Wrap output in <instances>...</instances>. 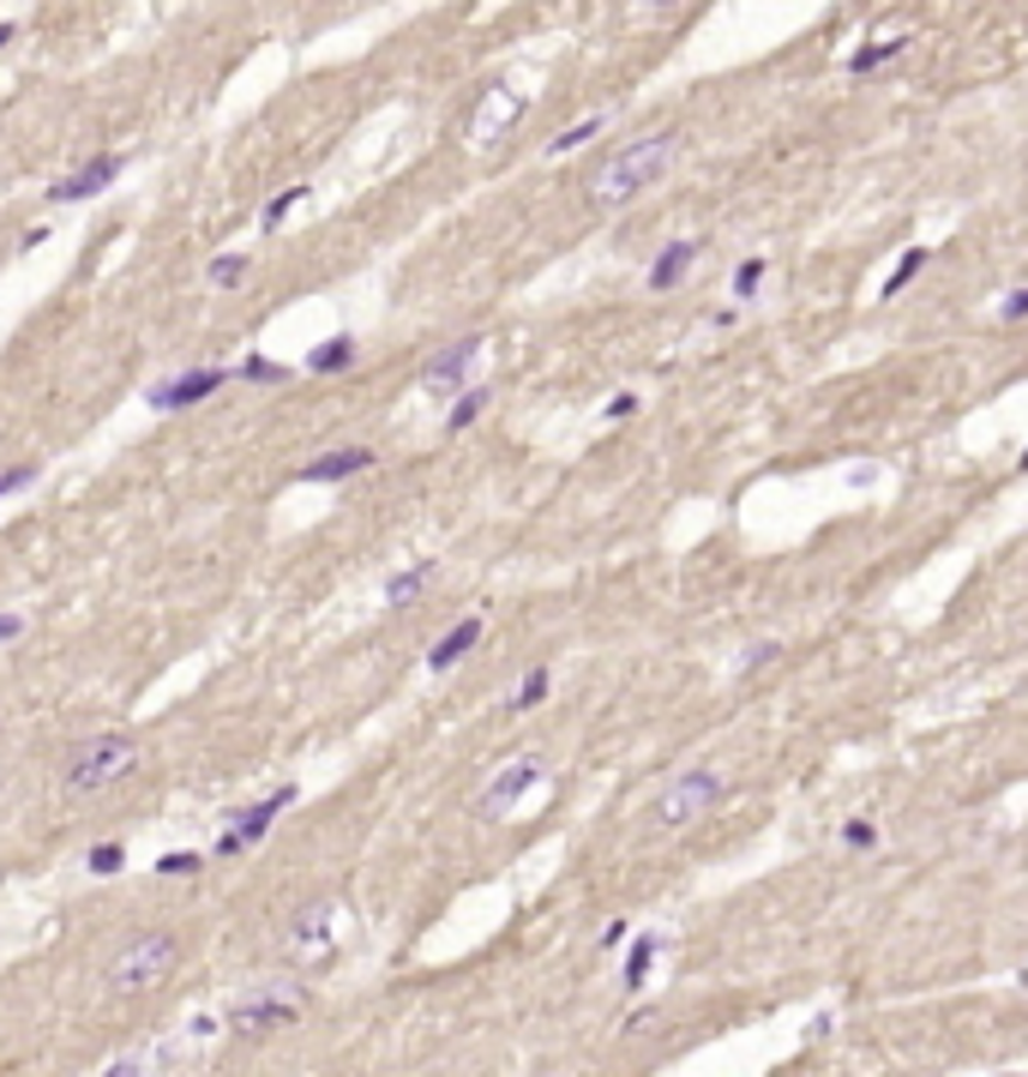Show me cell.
I'll return each mask as SVG.
<instances>
[{"label":"cell","instance_id":"cell-1","mask_svg":"<svg viewBox=\"0 0 1028 1077\" xmlns=\"http://www.w3.org/2000/svg\"><path fill=\"white\" fill-rule=\"evenodd\" d=\"M674 151H679V133H644V139H632V145H620L596 175H589V205H601V211L632 205L644 187H655L667 175Z\"/></svg>","mask_w":1028,"mask_h":1077},{"label":"cell","instance_id":"cell-2","mask_svg":"<svg viewBox=\"0 0 1028 1077\" xmlns=\"http://www.w3.org/2000/svg\"><path fill=\"white\" fill-rule=\"evenodd\" d=\"M133 765H139L133 735H102V740H85V747L67 759V794H97V789L121 783V777L133 771Z\"/></svg>","mask_w":1028,"mask_h":1077},{"label":"cell","instance_id":"cell-3","mask_svg":"<svg viewBox=\"0 0 1028 1077\" xmlns=\"http://www.w3.org/2000/svg\"><path fill=\"white\" fill-rule=\"evenodd\" d=\"M722 771H710V765H698V771H686V777H674L662 794H655V825L662 831H686V825H698L704 813H710L716 801H722Z\"/></svg>","mask_w":1028,"mask_h":1077},{"label":"cell","instance_id":"cell-4","mask_svg":"<svg viewBox=\"0 0 1028 1077\" xmlns=\"http://www.w3.org/2000/svg\"><path fill=\"white\" fill-rule=\"evenodd\" d=\"M175 957H181L175 933H145V939H133L121 957H114L109 987H114V993H145V987H157L175 969Z\"/></svg>","mask_w":1028,"mask_h":1077},{"label":"cell","instance_id":"cell-5","mask_svg":"<svg viewBox=\"0 0 1028 1077\" xmlns=\"http://www.w3.org/2000/svg\"><path fill=\"white\" fill-rule=\"evenodd\" d=\"M548 783V765L542 759H535V752H523V759H511L506 765V771H499L494 777V783H487L482 789V813H494V818H506L511 813V806H523V801H530V794L535 789H542Z\"/></svg>","mask_w":1028,"mask_h":1077},{"label":"cell","instance_id":"cell-6","mask_svg":"<svg viewBox=\"0 0 1028 1077\" xmlns=\"http://www.w3.org/2000/svg\"><path fill=\"white\" fill-rule=\"evenodd\" d=\"M295 801H301V789H295V783H289V789H272V794H265V801H253L247 813H241L235 825L223 831V843H217V855H241V849H253V843H259L265 831H272V825H277L283 813H289Z\"/></svg>","mask_w":1028,"mask_h":1077},{"label":"cell","instance_id":"cell-7","mask_svg":"<svg viewBox=\"0 0 1028 1077\" xmlns=\"http://www.w3.org/2000/svg\"><path fill=\"white\" fill-rule=\"evenodd\" d=\"M295 1018H301V987H289V993H253V999H241V1005L229 1011V1030H235V1035H265V1030L295 1023Z\"/></svg>","mask_w":1028,"mask_h":1077},{"label":"cell","instance_id":"cell-8","mask_svg":"<svg viewBox=\"0 0 1028 1077\" xmlns=\"http://www.w3.org/2000/svg\"><path fill=\"white\" fill-rule=\"evenodd\" d=\"M523 114V91L518 85H487L482 109L469 114V145H499L511 133V121Z\"/></svg>","mask_w":1028,"mask_h":1077},{"label":"cell","instance_id":"cell-9","mask_svg":"<svg viewBox=\"0 0 1028 1077\" xmlns=\"http://www.w3.org/2000/svg\"><path fill=\"white\" fill-rule=\"evenodd\" d=\"M229 380H235V367H199V374H181V380H163V386H151L145 404L163 409V416H169V409H192V404H205V397H211L217 386H229Z\"/></svg>","mask_w":1028,"mask_h":1077},{"label":"cell","instance_id":"cell-10","mask_svg":"<svg viewBox=\"0 0 1028 1077\" xmlns=\"http://www.w3.org/2000/svg\"><path fill=\"white\" fill-rule=\"evenodd\" d=\"M331 952H338V909L313 903L289 927V957H295V964H319V957H331Z\"/></svg>","mask_w":1028,"mask_h":1077},{"label":"cell","instance_id":"cell-11","mask_svg":"<svg viewBox=\"0 0 1028 1077\" xmlns=\"http://www.w3.org/2000/svg\"><path fill=\"white\" fill-rule=\"evenodd\" d=\"M482 350H487V338H482V331H469V338H457L452 350H440L428 367H421V386H428V392H457V386H464V380H469V367L482 362Z\"/></svg>","mask_w":1028,"mask_h":1077},{"label":"cell","instance_id":"cell-12","mask_svg":"<svg viewBox=\"0 0 1028 1077\" xmlns=\"http://www.w3.org/2000/svg\"><path fill=\"white\" fill-rule=\"evenodd\" d=\"M114 175H121V157H97V163H85V169H73L67 182L48 187V205H79V199H97L102 187H114Z\"/></svg>","mask_w":1028,"mask_h":1077},{"label":"cell","instance_id":"cell-13","mask_svg":"<svg viewBox=\"0 0 1028 1077\" xmlns=\"http://www.w3.org/2000/svg\"><path fill=\"white\" fill-rule=\"evenodd\" d=\"M475 645H482V614H469V620H457V626H452V633H445V638H440V645H433V650H428V669H433V674H445V669H457V662H464V657H469V650H475Z\"/></svg>","mask_w":1028,"mask_h":1077},{"label":"cell","instance_id":"cell-14","mask_svg":"<svg viewBox=\"0 0 1028 1077\" xmlns=\"http://www.w3.org/2000/svg\"><path fill=\"white\" fill-rule=\"evenodd\" d=\"M355 470H374V446H343V452H325L301 470V482H343Z\"/></svg>","mask_w":1028,"mask_h":1077},{"label":"cell","instance_id":"cell-15","mask_svg":"<svg viewBox=\"0 0 1028 1077\" xmlns=\"http://www.w3.org/2000/svg\"><path fill=\"white\" fill-rule=\"evenodd\" d=\"M692 260H698V241H667V248L655 253V265H650V289H655V295L674 289L679 277L692 272Z\"/></svg>","mask_w":1028,"mask_h":1077},{"label":"cell","instance_id":"cell-16","mask_svg":"<svg viewBox=\"0 0 1028 1077\" xmlns=\"http://www.w3.org/2000/svg\"><path fill=\"white\" fill-rule=\"evenodd\" d=\"M355 362V338H325L307 350V374H343Z\"/></svg>","mask_w":1028,"mask_h":1077},{"label":"cell","instance_id":"cell-17","mask_svg":"<svg viewBox=\"0 0 1028 1077\" xmlns=\"http://www.w3.org/2000/svg\"><path fill=\"white\" fill-rule=\"evenodd\" d=\"M428 584H433V560H416V567H404L391 584H385V608H404V602L416 596V590H428Z\"/></svg>","mask_w":1028,"mask_h":1077},{"label":"cell","instance_id":"cell-18","mask_svg":"<svg viewBox=\"0 0 1028 1077\" xmlns=\"http://www.w3.org/2000/svg\"><path fill=\"white\" fill-rule=\"evenodd\" d=\"M655 952H662V939H655V933H644V939H638L632 945V957H626V993H638V987H644L650 981V969H655Z\"/></svg>","mask_w":1028,"mask_h":1077},{"label":"cell","instance_id":"cell-19","mask_svg":"<svg viewBox=\"0 0 1028 1077\" xmlns=\"http://www.w3.org/2000/svg\"><path fill=\"white\" fill-rule=\"evenodd\" d=\"M903 48H908V36H878V43H866V48L848 55V73H872V67H884V61H896Z\"/></svg>","mask_w":1028,"mask_h":1077},{"label":"cell","instance_id":"cell-20","mask_svg":"<svg viewBox=\"0 0 1028 1077\" xmlns=\"http://www.w3.org/2000/svg\"><path fill=\"white\" fill-rule=\"evenodd\" d=\"M482 409H487V386H469V392H457V404H452V416H445V428H452V433L475 428V421H482Z\"/></svg>","mask_w":1028,"mask_h":1077},{"label":"cell","instance_id":"cell-21","mask_svg":"<svg viewBox=\"0 0 1028 1077\" xmlns=\"http://www.w3.org/2000/svg\"><path fill=\"white\" fill-rule=\"evenodd\" d=\"M235 374L247 380V386H283V380H289V367H283V362H272V355H241V367H235Z\"/></svg>","mask_w":1028,"mask_h":1077},{"label":"cell","instance_id":"cell-22","mask_svg":"<svg viewBox=\"0 0 1028 1077\" xmlns=\"http://www.w3.org/2000/svg\"><path fill=\"white\" fill-rule=\"evenodd\" d=\"M601 127H608V121H601V114H589V121H577V127H565V133H554V139H548V157H565V151H577V145H589V139H596V133H601Z\"/></svg>","mask_w":1028,"mask_h":1077},{"label":"cell","instance_id":"cell-23","mask_svg":"<svg viewBox=\"0 0 1028 1077\" xmlns=\"http://www.w3.org/2000/svg\"><path fill=\"white\" fill-rule=\"evenodd\" d=\"M920 265H927V248H908L903 260H896V272L884 277V301H891V295H903L908 284H915V272H920Z\"/></svg>","mask_w":1028,"mask_h":1077},{"label":"cell","instance_id":"cell-24","mask_svg":"<svg viewBox=\"0 0 1028 1077\" xmlns=\"http://www.w3.org/2000/svg\"><path fill=\"white\" fill-rule=\"evenodd\" d=\"M548 686H554V674H548V669H530V674H523V686L511 692V711H535V704L548 699Z\"/></svg>","mask_w":1028,"mask_h":1077},{"label":"cell","instance_id":"cell-25","mask_svg":"<svg viewBox=\"0 0 1028 1077\" xmlns=\"http://www.w3.org/2000/svg\"><path fill=\"white\" fill-rule=\"evenodd\" d=\"M241 277H247V253H217V260H211V284L217 289H235Z\"/></svg>","mask_w":1028,"mask_h":1077},{"label":"cell","instance_id":"cell-26","mask_svg":"<svg viewBox=\"0 0 1028 1077\" xmlns=\"http://www.w3.org/2000/svg\"><path fill=\"white\" fill-rule=\"evenodd\" d=\"M307 199H313V187H289V194H277L272 205H265V217H259V223H265V229H277L283 217H289L295 205H307Z\"/></svg>","mask_w":1028,"mask_h":1077},{"label":"cell","instance_id":"cell-27","mask_svg":"<svg viewBox=\"0 0 1028 1077\" xmlns=\"http://www.w3.org/2000/svg\"><path fill=\"white\" fill-rule=\"evenodd\" d=\"M764 272H770L764 260H747V265H734V301H752V295L764 289Z\"/></svg>","mask_w":1028,"mask_h":1077},{"label":"cell","instance_id":"cell-28","mask_svg":"<svg viewBox=\"0 0 1028 1077\" xmlns=\"http://www.w3.org/2000/svg\"><path fill=\"white\" fill-rule=\"evenodd\" d=\"M85 861H91V873L114 879V873H121V867H126V849H121V843H97V849L85 855Z\"/></svg>","mask_w":1028,"mask_h":1077},{"label":"cell","instance_id":"cell-29","mask_svg":"<svg viewBox=\"0 0 1028 1077\" xmlns=\"http://www.w3.org/2000/svg\"><path fill=\"white\" fill-rule=\"evenodd\" d=\"M199 867H205V855L175 849V855H163V861H157V873H163V879H187V873H199Z\"/></svg>","mask_w":1028,"mask_h":1077},{"label":"cell","instance_id":"cell-30","mask_svg":"<svg viewBox=\"0 0 1028 1077\" xmlns=\"http://www.w3.org/2000/svg\"><path fill=\"white\" fill-rule=\"evenodd\" d=\"M36 482V464H12L7 476H0V499H12V494H24Z\"/></svg>","mask_w":1028,"mask_h":1077},{"label":"cell","instance_id":"cell-31","mask_svg":"<svg viewBox=\"0 0 1028 1077\" xmlns=\"http://www.w3.org/2000/svg\"><path fill=\"white\" fill-rule=\"evenodd\" d=\"M842 843H848V849H872V843H878V831H872L866 818H848V825H842Z\"/></svg>","mask_w":1028,"mask_h":1077},{"label":"cell","instance_id":"cell-32","mask_svg":"<svg viewBox=\"0 0 1028 1077\" xmlns=\"http://www.w3.org/2000/svg\"><path fill=\"white\" fill-rule=\"evenodd\" d=\"M998 319H1005V326H1017V319H1028V289H1010L1005 301H998Z\"/></svg>","mask_w":1028,"mask_h":1077},{"label":"cell","instance_id":"cell-33","mask_svg":"<svg viewBox=\"0 0 1028 1077\" xmlns=\"http://www.w3.org/2000/svg\"><path fill=\"white\" fill-rule=\"evenodd\" d=\"M776 657H782V645L770 638V645H758V650H747V657H740V669L752 674V669H764V662H776Z\"/></svg>","mask_w":1028,"mask_h":1077},{"label":"cell","instance_id":"cell-34","mask_svg":"<svg viewBox=\"0 0 1028 1077\" xmlns=\"http://www.w3.org/2000/svg\"><path fill=\"white\" fill-rule=\"evenodd\" d=\"M632 409H638V397H632V392H620V397H614V404H608V416H614V421H626V416H632Z\"/></svg>","mask_w":1028,"mask_h":1077},{"label":"cell","instance_id":"cell-35","mask_svg":"<svg viewBox=\"0 0 1028 1077\" xmlns=\"http://www.w3.org/2000/svg\"><path fill=\"white\" fill-rule=\"evenodd\" d=\"M19 633H24L19 614H0V645H7V638H19Z\"/></svg>","mask_w":1028,"mask_h":1077},{"label":"cell","instance_id":"cell-36","mask_svg":"<svg viewBox=\"0 0 1028 1077\" xmlns=\"http://www.w3.org/2000/svg\"><path fill=\"white\" fill-rule=\"evenodd\" d=\"M12 36H19V24H0V48H7V43H12Z\"/></svg>","mask_w":1028,"mask_h":1077},{"label":"cell","instance_id":"cell-37","mask_svg":"<svg viewBox=\"0 0 1028 1077\" xmlns=\"http://www.w3.org/2000/svg\"><path fill=\"white\" fill-rule=\"evenodd\" d=\"M1023 470H1028V452H1023Z\"/></svg>","mask_w":1028,"mask_h":1077}]
</instances>
